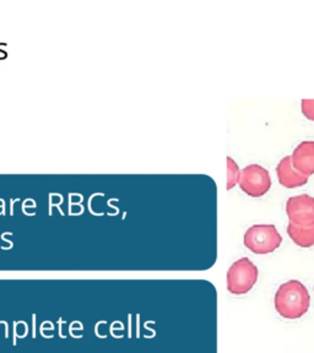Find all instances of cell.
Wrapping results in <instances>:
<instances>
[{
  "mask_svg": "<svg viewBox=\"0 0 314 353\" xmlns=\"http://www.w3.org/2000/svg\"><path fill=\"white\" fill-rule=\"evenodd\" d=\"M239 187L249 196L260 198L271 187V173L259 165H249L243 168L239 176Z\"/></svg>",
  "mask_w": 314,
  "mask_h": 353,
  "instance_id": "277c9868",
  "label": "cell"
},
{
  "mask_svg": "<svg viewBox=\"0 0 314 353\" xmlns=\"http://www.w3.org/2000/svg\"><path fill=\"white\" fill-rule=\"evenodd\" d=\"M293 165L297 171L306 176L314 173V141L300 143L291 156Z\"/></svg>",
  "mask_w": 314,
  "mask_h": 353,
  "instance_id": "52a82bcc",
  "label": "cell"
},
{
  "mask_svg": "<svg viewBox=\"0 0 314 353\" xmlns=\"http://www.w3.org/2000/svg\"><path fill=\"white\" fill-rule=\"evenodd\" d=\"M302 113L309 121H314V99H304L301 102Z\"/></svg>",
  "mask_w": 314,
  "mask_h": 353,
  "instance_id": "30bf717a",
  "label": "cell"
},
{
  "mask_svg": "<svg viewBox=\"0 0 314 353\" xmlns=\"http://www.w3.org/2000/svg\"><path fill=\"white\" fill-rule=\"evenodd\" d=\"M309 304L311 296L308 290L297 280L282 283L274 298L276 312L286 319L302 318L308 312Z\"/></svg>",
  "mask_w": 314,
  "mask_h": 353,
  "instance_id": "6da1fadb",
  "label": "cell"
},
{
  "mask_svg": "<svg viewBox=\"0 0 314 353\" xmlns=\"http://www.w3.org/2000/svg\"><path fill=\"white\" fill-rule=\"evenodd\" d=\"M276 173L280 184L288 189L302 187L308 182V176L301 173L293 167L291 156H286L279 162V165L276 167Z\"/></svg>",
  "mask_w": 314,
  "mask_h": 353,
  "instance_id": "8992f818",
  "label": "cell"
},
{
  "mask_svg": "<svg viewBox=\"0 0 314 353\" xmlns=\"http://www.w3.org/2000/svg\"><path fill=\"white\" fill-rule=\"evenodd\" d=\"M244 245L255 254H269L280 247L282 236L274 225H254L244 234Z\"/></svg>",
  "mask_w": 314,
  "mask_h": 353,
  "instance_id": "3957f363",
  "label": "cell"
},
{
  "mask_svg": "<svg viewBox=\"0 0 314 353\" xmlns=\"http://www.w3.org/2000/svg\"><path fill=\"white\" fill-rule=\"evenodd\" d=\"M258 268L248 259L242 258L230 266L227 271V290L232 294H246L258 281Z\"/></svg>",
  "mask_w": 314,
  "mask_h": 353,
  "instance_id": "7a4b0ae2",
  "label": "cell"
},
{
  "mask_svg": "<svg viewBox=\"0 0 314 353\" xmlns=\"http://www.w3.org/2000/svg\"><path fill=\"white\" fill-rule=\"evenodd\" d=\"M287 234L301 248H311L314 245V226L300 227L290 222Z\"/></svg>",
  "mask_w": 314,
  "mask_h": 353,
  "instance_id": "ba28073f",
  "label": "cell"
},
{
  "mask_svg": "<svg viewBox=\"0 0 314 353\" xmlns=\"http://www.w3.org/2000/svg\"><path fill=\"white\" fill-rule=\"evenodd\" d=\"M286 214L296 226H314V198L307 194L291 196L287 200Z\"/></svg>",
  "mask_w": 314,
  "mask_h": 353,
  "instance_id": "5b68a950",
  "label": "cell"
},
{
  "mask_svg": "<svg viewBox=\"0 0 314 353\" xmlns=\"http://www.w3.org/2000/svg\"><path fill=\"white\" fill-rule=\"evenodd\" d=\"M239 176H241V171L237 163L232 157H227V189L228 190L236 187V184L239 182Z\"/></svg>",
  "mask_w": 314,
  "mask_h": 353,
  "instance_id": "9c48e42d",
  "label": "cell"
}]
</instances>
